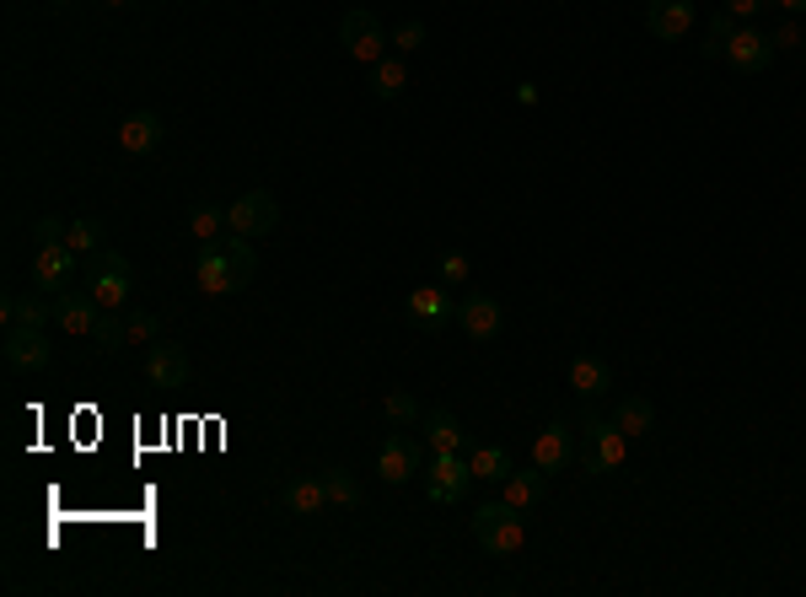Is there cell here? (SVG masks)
I'll list each match as a JSON object with an SVG mask.
<instances>
[{"mask_svg":"<svg viewBox=\"0 0 806 597\" xmlns=\"http://www.w3.org/2000/svg\"><path fill=\"white\" fill-rule=\"evenodd\" d=\"M629 458V436H623L614 420H603L597 409L581 414V468L586 473H614Z\"/></svg>","mask_w":806,"mask_h":597,"instance_id":"1","label":"cell"},{"mask_svg":"<svg viewBox=\"0 0 806 597\" xmlns=\"http://www.w3.org/2000/svg\"><path fill=\"white\" fill-rule=\"evenodd\" d=\"M474 538H479V549H484V554H495V560L516 554V549H522V538H527V528H522V512H516V506H505V501L479 506V512H474Z\"/></svg>","mask_w":806,"mask_h":597,"instance_id":"2","label":"cell"},{"mask_svg":"<svg viewBox=\"0 0 806 597\" xmlns=\"http://www.w3.org/2000/svg\"><path fill=\"white\" fill-rule=\"evenodd\" d=\"M339 44H344V55L350 60H361V66H376L382 55H387V27L376 22L372 5H350L344 16H339Z\"/></svg>","mask_w":806,"mask_h":597,"instance_id":"3","label":"cell"},{"mask_svg":"<svg viewBox=\"0 0 806 597\" xmlns=\"http://www.w3.org/2000/svg\"><path fill=\"white\" fill-rule=\"evenodd\" d=\"M468 484H474V464L463 453H435L431 468H425V495L435 506H457L468 495Z\"/></svg>","mask_w":806,"mask_h":597,"instance_id":"4","label":"cell"},{"mask_svg":"<svg viewBox=\"0 0 806 597\" xmlns=\"http://www.w3.org/2000/svg\"><path fill=\"white\" fill-rule=\"evenodd\" d=\"M226 226L243 232V237H269L280 226V199L269 195V189H248V195L226 210Z\"/></svg>","mask_w":806,"mask_h":597,"instance_id":"5","label":"cell"},{"mask_svg":"<svg viewBox=\"0 0 806 597\" xmlns=\"http://www.w3.org/2000/svg\"><path fill=\"white\" fill-rule=\"evenodd\" d=\"M86 291H92L103 307H125L129 302V265L114 248L92 254V265H86Z\"/></svg>","mask_w":806,"mask_h":597,"instance_id":"6","label":"cell"},{"mask_svg":"<svg viewBox=\"0 0 806 597\" xmlns=\"http://www.w3.org/2000/svg\"><path fill=\"white\" fill-rule=\"evenodd\" d=\"M457 324L468 339H479V344H490L500 329H505V307H500L490 291H468L463 302H457Z\"/></svg>","mask_w":806,"mask_h":597,"instance_id":"7","label":"cell"},{"mask_svg":"<svg viewBox=\"0 0 806 597\" xmlns=\"http://www.w3.org/2000/svg\"><path fill=\"white\" fill-rule=\"evenodd\" d=\"M145 377H151V388L178 394V388H188V377H194V361H188V350H178V344H151L145 350Z\"/></svg>","mask_w":806,"mask_h":597,"instance_id":"8","label":"cell"},{"mask_svg":"<svg viewBox=\"0 0 806 597\" xmlns=\"http://www.w3.org/2000/svg\"><path fill=\"white\" fill-rule=\"evenodd\" d=\"M243 285H248V274H237V265L226 259V248L205 243V254H199V291L205 296H237Z\"/></svg>","mask_w":806,"mask_h":597,"instance_id":"9","label":"cell"},{"mask_svg":"<svg viewBox=\"0 0 806 597\" xmlns=\"http://www.w3.org/2000/svg\"><path fill=\"white\" fill-rule=\"evenodd\" d=\"M376 473H382L387 484H409V479L420 473V442H414L409 431H393V436L382 442V453H376Z\"/></svg>","mask_w":806,"mask_h":597,"instance_id":"10","label":"cell"},{"mask_svg":"<svg viewBox=\"0 0 806 597\" xmlns=\"http://www.w3.org/2000/svg\"><path fill=\"white\" fill-rule=\"evenodd\" d=\"M726 66L737 70V75H763V70L774 66V44H769V33L737 27V38L726 44Z\"/></svg>","mask_w":806,"mask_h":597,"instance_id":"11","label":"cell"},{"mask_svg":"<svg viewBox=\"0 0 806 597\" xmlns=\"http://www.w3.org/2000/svg\"><path fill=\"white\" fill-rule=\"evenodd\" d=\"M0 355H5V366H11V372H44L55 350H49L44 329H5Z\"/></svg>","mask_w":806,"mask_h":597,"instance_id":"12","label":"cell"},{"mask_svg":"<svg viewBox=\"0 0 806 597\" xmlns=\"http://www.w3.org/2000/svg\"><path fill=\"white\" fill-rule=\"evenodd\" d=\"M70 274H75V254H70L65 243H49V248H38V254H33V280H38V291H44V296H65Z\"/></svg>","mask_w":806,"mask_h":597,"instance_id":"13","label":"cell"},{"mask_svg":"<svg viewBox=\"0 0 806 597\" xmlns=\"http://www.w3.org/2000/svg\"><path fill=\"white\" fill-rule=\"evenodd\" d=\"M645 27H651V38L678 44L682 33L693 27V0H651L645 5Z\"/></svg>","mask_w":806,"mask_h":597,"instance_id":"14","label":"cell"},{"mask_svg":"<svg viewBox=\"0 0 806 597\" xmlns=\"http://www.w3.org/2000/svg\"><path fill=\"white\" fill-rule=\"evenodd\" d=\"M404 318H409L414 329H441L446 318H457V302L446 296V285H420V291L409 296Z\"/></svg>","mask_w":806,"mask_h":597,"instance_id":"15","label":"cell"},{"mask_svg":"<svg viewBox=\"0 0 806 597\" xmlns=\"http://www.w3.org/2000/svg\"><path fill=\"white\" fill-rule=\"evenodd\" d=\"M570 458H575V431L564 420H549V431H538V442H533V464L544 473H559Z\"/></svg>","mask_w":806,"mask_h":597,"instance_id":"16","label":"cell"},{"mask_svg":"<svg viewBox=\"0 0 806 597\" xmlns=\"http://www.w3.org/2000/svg\"><path fill=\"white\" fill-rule=\"evenodd\" d=\"M162 114H151V108H140V114H129L125 125H119V151L125 156H151L156 145H162Z\"/></svg>","mask_w":806,"mask_h":597,"instance_id":"17","label":"cell"},{"mask_svg":"<svg viewBox=\"0 0 806 597\" xmlns=\"http://www.w3.org/2000/svg\"><path fill=\"white\" fill-rule=\"evenodd\" d=\"M570 388L592 403V398H603L614 388V366H608L603 355H575V361H570Z\"/></svg>","mask_w":806,"mask_h":597,"instance_id":"18","label":"cell"},{"mask_svg":"<svg viewBox=\"0 0 806 597\" xmlns=\"http://www.w3.org/2000/svg\"><path fill=\"white\" fill-rule=\"evenodd\" d=\"M0 313H5V329H49L55 324V302H38V296H5Z\"/></svg>","mask_w":806,"mask_h":597,"instance_id":"19","label":"cell"},{"mask_svg":"<svg viewBox=\"0 0 806 597\" xmlns=\"http://www.w3.org/2000/svg\"><path fill=\"white\" fill-rule=\"evenodd\" d=\"M554 473H544V468H511V479H505V506H516V512H527V506H538V495H544V484H549Z\"/></svg>","mask_w":806,"mask_h":597,"instance_id":"20","label":"cell"},{"mask_svg":"<svg viewBox=\"0 0 806 597\" xmlns=\"http://www.w3.org/2000/svg\"><path fill=\"white\" fill-rule=\"evenodd\" d=\"M97 313H103V302H97L92 291H86V296H60V302H55V324H60L65 333H92Z\"/></svg>","mask_w":806,"mask_h":597,"instance_id":"21","label":"cell"},{"mask_svg":"<svg viewBox=\"0 0 806 597\" xmlns=\"http://www.w3.org/2000/svg\"><path fill=\"white\" fill-rule=\"evenodd\" d=\"M425 447L431 453H463L468 447V436H463V425H457L452 409H431L425 414Z\"/></svg>","mask_w":806,"mask_h":597,"instance_id":"22","label":"cell"},{"mask_svg":"<svg viewBox=\"0 0 806 597\" xmlns=\"http://www.w3.org/2000/svg\"><path fill=\"white\" fill-rule=\"evenodd\" d=\"M103 243H108V226H103L97 215H75V221H70V232H65V248H70L75 259L103 254Z\"/></svg>","mask_w":806,"mask_h":597,"instance_id":"23","label":"cell"},{"mask_svg":"<svg viewBox=\"0 0 806 597\" xmlns=\"http://www.w3.org/2000/svg\"><path fill=\"white\" fill-rule=\"evenodd\" d=\"M323 506H328L323 473H317V479H296V484H285V512H291V517H317Z\"/></svg>","mask_w":806,"mask_h":597,"instance_id":"24","label":"cell"},{"mask_svg":"<svg viewBox=\"0 0 806 597\" xmlns=\"http://www.w3.org/2000/svg\"><path fill=\"white\" fill-rule=\"evenodd\" d=\"M404 86H409V66H404L398 55H382L372 66V97L393 103V97H404Z\"/></svg>","mask_w":806,"mask_h":597,"instance_id":"25","label":"cell"},{"mask_svg":"<svg viewBox=\"0 0 806 597\" xmlns=\"http://www.w3.org/2000/svg\"><path fill=\"white\" fill-rule=\"evenodd\" d=\"M614 425H619L629 442H634V436H651V425H656V409H651V398H619V409H614Z\"/></svg>","mask_w":806,"mask_h":597,"instance_id":"26","label":"cell"},{"mask_svg":"<svg viewBox=\"0 0 806 597\" xmlns=\"http://www.w3.org/2000/svg\"><path fill=\"white\" fill-rule=\"evenodd\" d=\"M323 490H328V506H339V512H355L361 506V484H355L350 468H328L323 473Z\"/></svg>","mask_w":806,"mask_h":597,"instance_id":"27","label":"cell"},{"mask_svg":"<svg viewBox=\"0 0 806 597\" xmlns=\"http://www.w3.org/2000/svg\"><path fill=\"white\" fill-rule=\"evenodd\" d=\"M86 339H92V344H97L103 355H114V350H119V344H125V339H129V333H125V318H119V307H103V313H97V324H92V333H86Z\"/></svg>","mask_w":806,"mask_h":597,"instance_id":"28","label":"cell"},{"mask_svg":"<svg viewBox=\"0 0 806 597\" xmlns=\"http://www.w3.org/2000/svg\"><path fill=\"white\" fill-rule=\"evenodd\" d=\"M474 479H484V484H505L511 479V458H505V447H474Z\"/></svg>","mask_w":806,"mask_h":597,"instance_id":"29","label":"cell"},{"mask_svg":"<svg viewBox=\"0 0 806 597\" xmlns=\"http://www.w3.org/2000/svg\"><path fill=\"white\" fill-rule=\"evenodd\" d=\"M732 38H737V16H732V11L721 5V11L710 16V33H704V60H721Z\"/></svg>","mask_w":806,"mask_h":597,"instance_id":"30","label":"cell"},{"mask_svg":"<svg viewBox=\"0 0 806 597\" xmlns=\"http://www.w3.org/2000/svg\"><path fill=\"white\" fill-rule=\"evenodd\" d=\"M221 226H226V210H215V204H199V210H194V221H188V232H194L199 243H215V237H221Z\"/></svg>","mask_w":806,"mask_h":597,"instance_id":"31","label":"cell"},{"mask_svg":"<svg viewBox=\"0 0 806 597\" xmlns=\"http://www.w3.org/2000/svg\"><path fill=\"white\" fill-rule=\"evenodd\" d=\"M125 333H129V344H156L162 324H156V313H125Z\"/></svg>","mask_w":806,"mask_h":597,"instance_id":"32","label":"cell"},{"mask_svg":"<svg viewBox=\"0 0 806 597\" xmlns=\"http://www.w3.org/2000/svg\"><path fill=\"white\" fill-rule=\"evenodd\" d=\"M221 248H226V259L237 265V274H248V280H253V269H258V259H253V237H243V232H232V237H226Z\"/></svg>","mask_w":806,"mask_h":597,"instance_id":"33","label":"cell"},{"mask_svg":"<svg viewBox=\"0 0 806 597\" xmlns=\"http://www.w3.org/2000/svg\"><path fill=\"white\" fill-rule=\"evenodd\" d=\"M382 409H387V420H393V425H414V420H420V403H414V398L404 394V388H393Z\"/></svg>","mask_w":806,"mask_h":597,"instance_id":"34","label":"cell"},{"mask_svg":"<svg viewBox=\"0 0 806 597\" xmlns=\"http://www.w3.org/2000/svg\"><path fill=\"white\" fill-rule=\"evenodd\" d=\"M393 49H398V55H414V49H425V22H420V16L398 22V33H393Z\"/></svg>","mask_w":806,"mask_h":597,"instance_id":"35","label":"cell"},{"mask_svg":"<svg viewBox=\"0 0 806 597\" xmlns=\"http://www.w3.org/2000/svg\"><path fill=\"white\" fill-rule=\"evenodd\" d=\"M468 269H474V259H468L463 248H446V254H441V285H463Z\"/></svg>","mask_w":806,"mask_h":597,"instance_id":"36","label":"cell"},{"mask_svg":"<svg viewBox=\"0 0 806 597\" xmlns=\"http://www.w3.org/2000/svg\"><path fill=\"white\" fill-rule=\"evenodd\" d=\"M65 232H70V226H65L60 215H38V221H33V237H38V248H49V243H65Z\"/></svg>","mask_w":806,"mask_h":597,"instance_id":"37","label":"cell"},{"mask_svg":"<svg viewBox=\"0 0 806 597\" xmlns=\"http://www.w3.org/2000/svg\"><path fill=\"white\" fill-rule=\"evenodd\" d=\"M769 44H774V55H791V49H802V27H796V22H785V27H774V33H769Z\"/></svg>","mask_w":806,"mask_h":597,"instance_id":"38","label":"cell"},{"mask_svg":"<svg viewBox=\"0 0 806 597\" xmlns=\"http://www.w3.org/2000/svg\"><path fill=\"white\" fill-rule=\"evenodd\" d=\"M726 11H732L737 22H747V16H758V11H763V0H726Z\"/></svg>","mask_w":806,"mask_h":597,"instance_id":"39","label":"cell"},{"mask_svg":"<svg viewBox=\"0 0 806 597\" xmlns=\"http://www.w3.org/2000/svg\"><path fill=\"white\" fill-rule=\"evenodd\" d=\"M774 5H780V11H791V16H802V11H806V0H774Z\"/></svg>","mask_w":806,"mask_h":597,"instance_id":"40","label":"cell"},{"mask_svg":"<svg viewBox=\"0 0 806 597\" xmlns=\"http://www.w3.org/2000/svg\"><path fill=\"white\" fill-rule=\"evenodd\" d=\"M49 5H55V11H65V5H70V0H49Z\"/></svg>","mask_w":806,"mask_h":597,"instance_id":"41","label":"cell"},{"mask_svg":"<svg viewBox=\"0 0 806 597\" xmlns=\"http://www.w3.org/2000/svg\"><path fill=\"white\" fill-rule=\"evenodd\" d=\"M108 5H135V0H108Z\"/></svg>","mask_w":806,"mask_h":597,"instance_id":"42","label":"cell"}]
</instances>
